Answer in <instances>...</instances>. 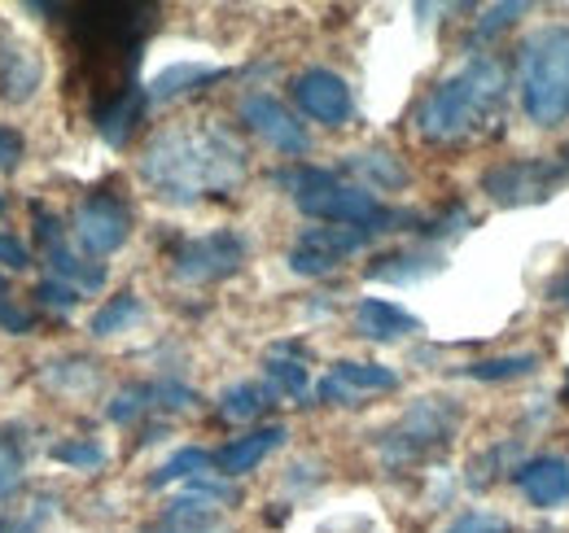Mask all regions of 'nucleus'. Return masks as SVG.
Instances as JSON below:
<instances>
[{
  "label": "nucleus",
  "mask_w": 569,
  "mask_h": 533,
  "mask_svg": "<svg viewBox=\"0 0 569 533\" xmlns=\"http://www.w3.org/2000/svg\"><path fill=\"white\" fill-rule=\"evenodd\" d=\"M141 180L162 201H180V205L223 198L246 180V149L237 144V135L214 123L171 128L144 144Z\"/></svg>",
  "instance_id": "obj_1"
},
{
  "label": "nucleus",
  "mask_w": 569,
  "mask_h": 533,
  "mask_svg": "<svg viewBox=\"0 0 569 533\" xmlns=\"http://www.w3.org/2000/svg\"><path fill=\"white\" fill-rule=\"evenodd\" d=\"M508 79L496 58H469L456 74H447L417 110V132L429 144H456L469 135H482L503 110Z\"/></svg>",
  "instance_id": "obj_2"
},
{
  "label": "nucleus",
  "mask_w": 569,
  "mask_h": 533,
  "mask_svg": "<svg viewBox=\"0 0 569 533\" xmlns=\"http://www.w3.org/2000/svg\"><path fill=\"white\" fill-rule=\"evenodd\" d=\"M281 180H284V189L293 193V205H298L307 219H320V223H329V228H359V232L377 237V232H390L395 223H408V219H412V214L386 210V205L377 201V193H368L363 184L338 180V175L325 171V167H298V171H289Z\"/></svg>",
  "instance_id": "obj_3"
},
{
  "label": "nucleus",
  "mask_w": 569,
  "mask_h": 533,
  "mask_svg": "<svg viewBox=\"0 0 569 533\" xmlns=\"http://www.w3.org/2000/svg\"><path fill=\"white\" fill-rule=\"evenodd\" d=\"M521 110L539 128H557L569 119V27H539L517 58Z\"/></svg>",
  "instance_id": "obj_4"
},
{
  "label": "nucleus",
  "mask_w": 569,
  "mask_h": 533,
  "mask_svg": "<svg viewBox=\"0 0 569 533\" xmlns=\"http://www.w3.org/2000/svg\"><path fill=\"white\" fill-rule=\"evenodd\" d=\"M460 429V406L451 399H421L408 415L381 438V460L390 467L426 464L429 455L447 451Z\"/></svg>",
  "instance_id": "obj_5"
},
{
  "label": "nucleus",
  "mask_w": 569,
  "mask_h": 533,
  "mask_svg": "<svg viewBox=\"0 0 569 533\" xmlns=\"http://www.w3.org/2000/svg\"><path fill=\"white\" fill-rule=\"evenodd\" d=\"M566 180L569 171L561 167V158H517V162H499L482 175V193L499 205H535L552 198Z\"/></svg>",
  "instance_id": "obj_6"
},
{
  "label": "nucleus",
  "mask_w": 569,
  "mask_h": 533,
  "mask_svg": "<svg viewBox=\"0 0 569 533\" xmlns=\"http://www.w3.org/2000/svg\"><path fill=\"white\" fill-rule=\"evenodd\" d=\"M246 263V241L232 228H214L207 237H189L176 254H171V271L184 284H214Z\"/></svg>",
  "instance_id": "obj_7"
},
{
  "label": "nucleus",
  "mask_w": 569,
  "mask_h": 533,
  "mask_svg": "<svg viewBox=\"0 0 569 533\" xmlns=\"http://www.w3.org/2000/svg\"><path fill=\"white\" fill-rule=\"evenodd\" d=\"M132 237V210L128 201L110 198V193H92L74 210V241L83 254L106 259L114 250H123Z\"/></svg>",
  "instance_id": "obj_8"
},
{
  "label": "nucleus",
  "mask_w": 569,
  "mask_h": 533,
  "mask_svg": "<svg viewBox=\"0 0 569 533\" xmlns=\"http://www.w3.org/2000/svg\"><path fill=\"white\" fill-rule=\"evenodd\" d=\"M241 123L259 135L263 144H272L284 158H302L311 149V140L302 132V123L293 119V110L277 101L272 92H250L241 97Z\"/></svg>",
  "instance_id": "obj_9"
},
{
  "label": "nucleus",
  "mask_w": 569,
  "mask_h": 533,
  "mask_svg": "<svg viewBox=\"0 0 569 533\" xmlns=\"http://www.w3.org/2000/svg\"><path fill=\"white\" fill-rule=\"evenodd\" d=\"M293 101L307 119L325 123V128H342L356 114V97L347 88V79L329 67H311L293 79Z\"/></svg>",
  "instance_id": "obj_10"
},
{
  "label": "nucleus",
  "mask_w": 569,
  "mask_h": 533,
  "mask_svg": "<svg viewBox=\"0 0 569 533\" xmlns=\"http://www.w3.org/2000/svg\"><path fill=\"white\" fill-rule=\"evenodd\" d=\"M36 228H40V241H44V263H49V280H62V284H71L79 293H92V289H101L106 284V266L92 263V259H83V254H74L71 245L62 241V232H58V219L49 214H36Z\"/></svg>",
  "instance_id": "obj_11"
},
{
  "label": "nucleus",
  "mask_w": 569,
  "mask_h": 533,
  "mask_svg": "<svg viewBox=\"0 0 569 533\" xmlns=\"http://www.w3.org/2000/svg\"><path fill=\"white\" fill-rule=\"evenodd\" d=\"M399 390V372L386 368V363H356V359H342L333 363V372L320 381V399L325 402H356L368 394H390Z\"/></svg>",
  "instance_id": "obj_12"
},
{
  "label": "nucleus",
  "mask_w": 569,
  "mask_h": 533,
  "mask_svg": "<svg viewBox=\"0 0 569 533\" xmlns=\"http://www.w3.org/2000/svg\"><path fill=\"white\" fill-rule=\"evenodd\" d=\"M512 481H517V490L530 507L552 512V507L569 503V460H561V455H535V460L517 464Z\"/></svg>",
  "instance_id": "obj_13"
},
{
  "label": "nucleus",
  "mask_w": 569,
  "mask_h": 533,
  "mask_svg": "<svg viewBox=\"0 0 569 533\" xmlns=\"http://www.w3.org/2000/svg\"><path fill=\"white\" fill-rule=\"evenodd\" d=\"M40 83H44V58L18 36H0V97L9 105H22L36 97Z\"/></svg>",
  "instance_id": "obj_14"
},
{
  "label": "nucleus",
  "mask_w": 569,
  "mask_h": 533,
  "mask_svg": "<svg viewBox=\"0 0 569 533\" xmlns=\"http://www.w3.org/2000/svg\"><path fill=\"white\" fill-rule=\"evenodd\" d=\"M356 329L368 341H403V336L421 333V320L412 311H403L399 302L386 298H363L356 306Z\"/></svg>",
  "instance_id": "obj_15"
},
{
  "label": "nucleus",
  "mask_w": 569,
  "mask_h": 533,
  "mask_svg": "<svg viewBox=\"0 0 569 533\" xmlns=\"http://www.w3.org/2000/svg\"><path fill=\"white\" fill-rule=\"evenodd\" d=\"M284 438V424H268V429H254V433H246V438H237V442H228L219 455H214V467L223 472V481L228 476H246V472H254V467L263 464L277 446H281Z\"/></svg>",
  "instance_id": "obj_16"
},
{
  "label": "nucleus",
  "mask_w": 569,
  "mask_h": 533,
  "mask_svg": "<svg viewBox=\"0 0 569 533\" xmlns=\"http://www.w3.org/2000/svg\"><path fill=\"white\" fill-rule=\"evenodd\" d=\"M211 79H223V67H207V62H171V67H162L153 79H149L144 101H176V97H184V92H193V88H202V83H211Z\"/></svg>",
  "instance_id": "obj_17"
},
{
  "label": "nucleus",
  "mask_w": 569,
  "mask_h": 533,
  "mask_svg": "<svg viewBox=\"0 0 569 533\" xmlns=\"http://www.w3.org/2000/svg\"><path fill=\"white\" fill-rule=\"evenodd\" d=\"M144 114V88H128V92H119L101 114H97V132L106 144H114V149H123L132 132H137V123H141Z\"/></svg>",
  "instance_id": "obj_18"
},
{
  "label": "nucleus",
  "mask_w": 569,
  "mask_h": 533,
  "mask_svg": "<svg viewBox=\"0 0 569 533\" xmlns=\"http://www.w3.org/2000/svg\"><path fill=\"white\" fill-rule=\"evenodd\" d=\"M368 241H372V237H368V232H359V228H307V232L298 237V245H302V250H311V254L329 259L333 266H342L351 254H359Z\"/></svg>",
  "instance_id": "obj_19"
},
{
  "label": "nucleus",
  "mask_w": 569,
  "mask_h": 533,
  "mask_svg": "<svg viewBox=\"0 0 569 533\" xmlns=\"http://www.w3.org/2000/svg\"><path fill=\"white\" fill-rule=\"evenodd\" d=\"M263 372H268V390L272 394H281V399H307V385H311V376H307V363H302V354L293 350V345H277L272 354H268V363H263Z\"/></svg>",
  "instance_id": "obj_20"
},
{
  "label": "nucleus",
  "mask_w": 569,
  "mask_h": 533,
  "mask_svg": "<svg viewBox=\"0 0 569 533\" xmlns=\"http://www.w3.org/2000/svg\"><path fill=\"white\" fill-rule=\"evenodd\" d=\"M438 254H386L368 266V280H390V284H417L438 271Z\"/></svg>",
  "instance_id": "obj_21"
},
{
  "label": "nucleus",
  "mask_w": 569,
  "mask_h": 533,
  "mask_svg": "<svg viewBox=\"0 0 569 533\" xmlns=\"http://www.w3.org/2000/svg\"><path fill=\"white\" fill-rule=\"evenodd\" d=\"M356 175H363V189L372 193V189H403L408 184V171L399 167V158H390V153H351V162H347Z\"/></svg>",
  "instance_id": "obj_22"
},
{
  "label": "nucleus",
  "mask_w": 569,
  "mask_h": 533,
  "mask_svg": "<svg viewBox=\"0 0 569 533\" xmlns=\"http://www.w3.org/2000/svg\"><path fill=\"white\" fill-rule=\"evenodd\" d=\"M214 467V455L211 451H202V446H184V451H176L167 464L158 467L153 476H149V485L153 490H167V485H176V481H193V476H207Z\"/></svg>",
  "instance_id": "obj_23"
},
{
  "label": "nucleus",
  "mask_w": 569,
  "mask_h": 533,
  "mask_svg": "<svg viewBox=\"0 0 569 533\" xmlns=\"http://www.w3.org/2000/svg\"><path fill=\"white\" fill-rule=\"evenodd\" d=\"M268 402H272V390H268V385L241 381V385H228V390L219 394V415L241 424V420H254V415H263V411H268Z\"/></svg>",
  "instance_id": "obj_24"
},
{
  "label": "nucleus",
  "mask_w": 569,
  "mask_h": 533,
  "mask_svg": "<svg viewBox=\"0 0 569 533\" xmlns=\"http://www.w3.org/2000/svg\"><path fill=\"white\" fill-rule=\"evenodd\" d=\"M539 368V354H499V359H478L465 368V376L473 381H517V376H530Z\"/></svg>",
  "instance_id": "obj_25"
},
{
  "label": "nucleus",
  "mask_w": 569,
  "mask_h": 533,
  "mask_svg": "<svg viewBox=\"0 0 569 533\" xmlns=\"http://www.w3.org/2000/svg\"><path fill=\"white\" fill-rule=\"evenodd\" d=\"M141 315V298L137 293H119V298H110L97 315H92V336H114V333H123L132 320Z\"/></svg>",
  "instance_id": "obj_26"
},
{
  "label": "nucleus",
  "mask_w": 569,
  "mask_h": 533,
  "mask_svg": "<svg viewBox=\"0 0 569 533\" xmlns=\"http://www.w3.org/2000/svg\"><path fill=\"white\" fill-rule=\"evenodd\" d=\"M53 460L79 467V472H92V467L106 464V446H101V442H88V438H74V442L53 446Z\"/></svg>",
  "instance_id": "obj_27"
},
{
  "label": "nucleus",
  "mask_w": 569,
  "mask_h": 533,
  "mask_svg": "<svg viewBox=\"0 0 569 533\" xmlns=\"http://www.w3.org/2000/svg\"><path fill=\"white\" fill-rule=\"evenodd\" d=\"M18 481H22V451L9 433H0V503L18 490Z\"/></svg>",
  "instance_id": "obj_28"
},
{
  "label": "nucleus",
  "mask_w": 569,
  "mask_h": 533,
  "mask_svg": "<svg viewBox=\"0 0 569 533\" xmlns=\"http://www.w3.org/2000/svg\"><path fill=\"white\" fill-rule=\"evenodd\" d=\"M144 533H223V530H214L207 512H184V507H171L162 525H153V530H144Z\"/></svg>",
  "instance_id": "obj_29"
},
{
  "label": "nucleus",
  "mask_w": 569,
  "mask_h": 533,
  "mask_svg": "<svg viewBox=\"0 0 569 533\" xmlns=\"http://www.w3.org/2000/svg\"><path fill=\"white\" fill-rule=\"evenodd\" d=\"M530 4H521V0H508V4H491L487 13H482V22H478V36L482 40H491V36H499L503 27H512L521 13H526Z\"/></svg>",
  "instance_id": "obj_30"
},
{
  "label": "nucleus",
  "mask_w": 569,
  "mask_h": 533,
  "mask_svg": "<svg viewBox=\"0 0 569 533\" xmlns=\"http://www.w3.org/2000/svg\"><path fill=\"white\" fill-rule=\"evenodd\" d=\"M36 298H40V306H49V311H74L79 302H83V293L71 289V284H62V280H44L40 289H36Z\"/></svg>",
  "instance_id": "obj_31"
},
{
  "label": "nucleus",
  "mask_w": 569,
  "mask_h": 533,
  "mask_svg": "<svg viewBox=\"0 0 569 533\" xmlns=\"http://www.w3.org/2000/svg\"><path fill=\"white\" fill-rule=\"evenodd\" d=\"M442 533H512V530H508V521L496 516V512H465V516H456Z\"/></svg>",
  "instance_id": "obj_32"
},
{
  "label": "nucleus",
  "mask_w": 569,
  "mask_h": 533,
  "mask_svg": "<svg viewBox=\"0 0 569 533\" xmlns=\"http://www.w3.org/2000/svg\"><path fill=\"white\" fill-rule=\"evenodd\" d=\"M0 266H9V271H27L31 266V250L9 232H0Z\"/></svg>",
  "instance_id": "obj_33"
},
{
  "label": "nucleus",
  "mask_w": 569,
  "mask_h": 533,
  "mask_svg": "<svg viewBox=\"0 0 569 533\" xmlns=\"http://www.w3.org/2000/svg\"><path fill=\"white\" fill-rule=\"evenodd\" d=\"M0 329H4V333H13V336L31 333V315H27L22 306H13L9 298H0Z\"/></svg>",
  "instance_id": "obj_34"
},
{
  "label": "nucleus",
  "mask_w": 569,
  "mask_h": 533,
  "mask_svg": "<svg viewBox=\"0 0 569 533\" xmlns=\"http://www.w3.org/2000/svg\"><path fill=\"white\" fill-rule=\"evenodd\" d=\"M22 162V135L0 123V171H13Z\"/></svg>",
  "instance_id": "obj_35"
},
{
  "label": "nucleus",
  "mask_w": 569,
  "mask_h": 533,
  "mask_svg": "<svg viewBox=\"0 0 569 533\" xmlns=\"http://www.w3.org/2000/svg\"><path fill=\"white\" fill-rule=\"evenodd\" d=\"M0 533H36V521H4Z\"/></svg>",
  "instance_id": "obj_36"
},
{
  "label": "nucleus",
  "mask_w": 569,
  "mask_h": 533,
  "mask_svg": "<svg viewBox=\"0 0 569 533\" xmlns=\"http://www.w3.org/2000/svg\"><path fill=\"white\" fill-rule=\"evenodd\" d=\"M552 298H557L561 306H569V271L561 275V280H557V284H552Z\"/></svg>",
  "instance_id": "obj_37"
},
{
  "label": "nucleus",
  "mask_w": 569,
  "mask_h": 533,
  "mask_svg": "<svg viewBox=\"0 0 569 533\" xmlns=\"http://www.w3.org/2000/svg\"><path fill=\"white\" fill-rule=\"evenodd\" d=\"M561 167L569 171V144H566V153H561Z\"/></svg>",
  "instance_id": "obj_38"
},
{
  "label": "nucleus",
  "mask_w": 569,
  "mask_h": 533,
  "mask_svg": "<svg viewBox=\"0 0 569 533\" xmlns=\"http://www.w3.org/2000/svg\"><path fill=\"white\" fill-rule=\"evenodd\" d=\"M0 214H4V201H0Z\"/></svg>",
  "instance_id": "obj_39"
},
{
  "label": "nucleus",
  "mask_w": 569,
  "mask_h": 533,
  "mask_svg": "<svg viewBox=\"0 0 569 533\" xmlns=\"http://www.w3.org/2000/svg\"><path fill=\"white\" fill-rule=\"evenodd\" d=\"M566 394H569V381H566Z\"/></svg>",
  "instance_id": "obj_40"
},
{
  "label": "nucleus",
  "mask_w": 569,
  "mask_h": 533,
  "mask_svg": "<svg viewBox=\"0 0 569 533\" xmlns=\"http://www.w3.org/2000/svg\"><path fill=\"white\" fill-rule=\"evenodd\" d=\"M0 298H4V293H0Z\"/></svg>",
  "instance_id": "obj_41"
}]
</instances>
